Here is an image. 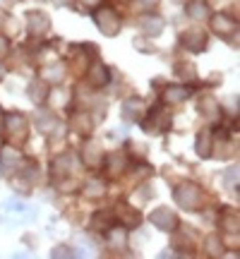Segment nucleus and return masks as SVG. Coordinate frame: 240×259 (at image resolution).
Instances as JSON below:
<instances>
[{"instance_id": "obj_1", "label": "nucleus", "mask_w": 240, "mask_h": 259, "mask_svg": "<svg viewBox=\"0 0 240 259\" xmlns=\"http://www.w3.org/2000/svg\"><path fill=\"white\" fill-rule=\"evenodd\" d=\"M173 199H176L178 206H183L187 211H197V209H202V204H204V192H202V187L194 185V183H183V185L176 187Z\"/></svg>"}, {"instance_id": "obj_2", "label": "nucleus", "mask_w": 240, "mask_h": 259, "mask_svg": "<svg viewBox=\"0 0 240 259\" xmlns=\"http://www.w3.org/2000/svg\"><path fill=\"white\" fill-rule=\"evenodd\" d=\"M3 120H5V132L10 135V139L12 142H24L27 139V135H29V122H27V118L22 115V113H17V111H12V113H8V115H3Z\"/></svg>"}, {"instance_id": "obj_3", "label": "nucleus", "mask_w": 240, "mask_h": 259, "mask_svg": "<svg viewBox=\"0 0 240 259\" xmlns=\"http://www.w3.org/2000/svg\"><path fill=\"white\" fill-rule=\"evenodd\" d=\"M94 22H96V27L101 29V34H106V36H115L120 31V15L115 12V10L111 8H99L96 12H94Z\"/></svg>"}, {"instance_id": "obj_4", "label": "nucleus", "mask_w": 240, "mask_h": 259, "mask_svg": "<svg viewBox=\"0 0 240 259\" xmlns=\"http://www.w3.org/2000/svg\"><path fill=\"white\" fill-rule=\"evenodd\" d=\"M149 221H151V226H156L158 231H166V233L178 231V226H180L176 211H171L168 206H158V209H154V211L149 213Z\"/></svg>"}, {"instance_id": "obj_5", "label": "nucleus", "mask_w": 240, "mask_h": 259, "mask_svg": "<svg viewBox=\"0 0 240 259\" xmlns=\"http://www.w3.org/2000/svg\"><path fill=\"white\" fill-rule=\"evenodd\" d=\"M212 31L214 34H219L221 38H235V34H238V22H235V17H231V15H226V12H219V15H214L212 17Z\"/></svg>"}, {"instance_id": "obj_6", "label": "nucleus", "mask_w": 240, "mask_h": 259, "mask_svg": "<svg viewBox=\"0 0 240 259\" xmlns=\"http://www.w3.org/2000/svg\"><path fill=\"white\" fill-rule=\"evenodd\" d=\"M168 127H171V111H168V108H161V106L151 108V111H149V118L144 120V130H147V132H166Z\"/></svg>"}, {"instance_id": "obj_7", "label": "nucleus", "mask_w": 240, "mask_h": 259, "mask_svg": "<svg viewBox=\"0 0 240 259\" xmlns=\"http://www.w3.org/2000/svg\"><path fill=\"white\" fill-rule=\"evenodd\" d=\"M180 44L190 53H202L207 48V44H209V38H207V31H202V29H190V31H185L180 36Z\"/></svg>"}, {"instance_id": "obj_8", "label": "nucleus", "mask_w": 240, "mask_h": 259, "mask_svg": "<svg viewBox=\"0 0 240 259\" xmlns=\"http://www.w3.org/2000/svg\"><path fill=\"white\" fill-rule=\"evenodd\" d=\"M147 115V103H144V99H139V96H130L128 101L123 103V118L130 122L135 120H142Z\"/></svg>"}, {"instance_id": "obj_9", "label": "nucleus", "mask_w": 240, "mask_h": 259, "mask_svg": "<svg viewBox=\"0 0 240 259\" xmlns=\"http://www.w3.org/2000/svg\"><path fill=\"white\" fill-rule=\"evenodd\" d=\"M27 27H29V31H31L34 36H44L48 29H51V19H48L46 12L34 10V12H29L27 15Z\"/></svg>"}, {"instance_id": "obj_10", "label": "nucleus", "mask_w": 240, "mask_h": 259, "mask_svg": "<svg viewBox=\"0 0 240 259\" xmlns=\"http://www.w3.org/2000/svg\"><path fill=\"white\" fill-rule=\"evenodd\" d=\"M190 89L187 87H183V84H173V87H166L164 89V101L168 103V106H178V103H183L190 99Z\"/></svg>"}, {"instance_id": "obj_11", "label": "nucleus", "mask_w": 240, "mask_h": 259, "mask_svg": "<svg viewBox=\"0 0 240 259\" xmlns=\"http://www.w3.org/2000/svg\"><path fill=\"white\" fill-rule=\"evenodd\" d=\"M118 219L123 221V228H137L142 223V213L137 209H130L128 204H118Z\"/></svg>"}, {"instance_id": "obj_12", "label": "nucleus", "mask_w": 240, "mask_h": 259, "mask_svg": "<svg viewBox=\"0 0 240 259\" xmlns=\"http://www.w3.org/2000/svg\"><path fill=\"white\" fill-rule=\"evenodd\" d=\"M139 27H142V31H144L147 36H158V34L164 31V19L158 17V15H154V12H151V15L147 12L144 17L139 19Z\"/></svg>"}, {"instance_id": "obj_13", "label": "nucleus", "mask_w": 240, "mask_h": 259, "mask_svg": "<svg viewBox=\"0 0 240 259\" xmlns=\"http://www.w3.org/2000/svg\"><path fill=\"white\" fill-rule=\"evenodd\" d=\"M212 147H214V137L212 130H199L197 132V139H194V149H197V156H212Z\"/></svg>"}, {"instance_id": "obj_14", "label": "nucleus", "mask_w": 240, "mask_h": 259, "mask_svg": "<svg viewBox=\"0 0 240 259\" xmlns=\"http://www.w3.org/2000/svg\"><path fill=\"white\" fill-rule=\"evenodd\" d=\"M108 79H111V70L103 63H94L92 67H89V84H92V87H106Z\"/></svg>"}, {"instance_id": "obj_15", "label": "nucleus", "mask_w": 240, "mask_h": 259, "mask_svg": "<svg viewBox=\"0 0 240 259\" xmlns=\"http://www.w3.org/2000/svg\"><path fill=\"white\" fill-rule=\"evenodd\" d=\"M125 168H128V158H125V154H120V151L111 154V158H108V176L111 178L123 176Z\"/></svg>"}, {"instance_id": "obj_16", "label": "nucleus", "mask_w": 240, "mask_h": 259, "mask_svg": "<svg viewBox=\"0 0 240 259\" xmlns=\"http://www.w3.org/2000/svg\"><path fill=\"white\" fill-rule=\"evenodd\" d=\"M92 113H84V111H79V113H74L72 115V130H77L79 135H87V132H92Z\"/></svg>"}, {"instance_id": "obj_17", "label": "nucleus", "mask_w": 240, "mask_h": 259, "mask_svg": "<svg viewBox=\"0 0 240 259\" xmlns=\"http://www.w3.org/2000/svg\"><path fill=\"white\" fill-rule=\"evenodd\" d=\"M84 163L87 166H92V168H99L101 166V161H103V154L99 151V147L96 144H89V147H84Z\"/></svg>"}, {"instance_id": "obj_18", "label": "nucleus", "mask_w": 240, "mask_h": 259, "mask_svg": "<svg viewBox=\"0 0 240 259\" xmlns=\"http://www.w3.org/2000/svg\"><path fill=\"white\" fill-rule=\"evenodd\" d=\"M176 74L180 77V79H187V82H194L197 79V72H194V65L185 63V60H180V63H176Z\"/></svg>"}, {"instance_id": "obj_19", "label": "nucleus", "mask_w": 240, "mask_h": 259, "mask_svg": "<svg viewBox=\"0 0 240 259\" xmlns=\"http://www.w3.org/2000/svg\"><path fill=\"white\" fill-rule=\"evenodd\" d=\"M187 15L192 19H204L209 15V8H207V3L204 0H192L190 5H187Z\"/></svg>"}, {"instance_id": "obj_20", "label": "nucleus", "mask_w": 240, "mask_h": 259, "mask_svg": "<svg viewBox=\"0 0 240 259\" xmlns=\"http://www.w3.org/2000/svg\"><path fill=\"white\" fill-rule=\"evenodd\" d=\"M46 89H48V87H46V82H44V79H41V82L29 84V99H31L34 103H41L48 96Z\"/></svg>"}, {"instance_id": "obj_21", "label": "nucleus", "mask_w": 240, "mask_h": 259, "mask_svg": "<svg viewBox=\"0 0 240 259\" xmlns=\"http://www.w3.org/2000/svg\"><path fill=\"white\" fill-rule=\"evenodd\" d=\"M223 231L226 233H238L240 231V216L238 211H226L223 213Z\"/></svg>"}, {"instance_id": "obj_22", "label": "nucleus", "mask_w": 240, "mask_h": 259, "mask_svg": "<svg viewBox=\"0 0 240 259\" xmlns=\"http://www.w3.org/2000/svg\"><path fill=\"white\" fill-rule=\"evenodd\" d=\"M48 99H51L53 111H56V108H65V106L70 103V94L65 92V89H53V92L48 94Z\"/></svg>"}, {"instance_id": "obj_23", "label": "nucleus", "mask_w": 240, "mask_h": 259, "mask_svg": "<svg viewBox=\"0 0 240 259\" xmlns=\"http://www.w3.org/2000/svg\"><path fill=\"white\" fill-rule=\"evenodd\" d=\"M108 226H111V213L96 211L92 216V228H96V231H103V228H108Z\"/></svg>"}, {"instance_id": "obj_24", "label": "nucleus", "mask_w": 240, "mask_h": 259, "mask_svg": "<svg viewBox=\"0 0 240 259\" xmlns=\"http://www.w3.org/2000/svg\"><path fill=\"white\" fill-rule=\"evenodd\" d=\"M46 72H48V74H44L46 79H53V82H63V77H65V67H63L60 63L48 65V67H46Z\"/></svg>"}, {"instance_id": "obj_25", "label": "nucleus", "mask_w": 240, "mask_h": 259, "mask_svg": "<svg viewBox=\"0 0 240 259\" xmlns=\"http://www.w3.org/2000/svg\"><path fill=\"white\" fill-rule=\"evenodd\" d=\"M15 161H19V154L12 147H5L0 151V163L3 166H15Z\"/></svg>"}, {"instance_id": "obj_26", "label": "nucleus", "mask_w": 240, "mask_h": 259, "mask_svg": "<svg viewBox=\"0 0 240 259\" xmlns=\"http://www.w3.org/2000/svg\"><path fill=\"white\" fill-rule=\"evenodd\" d=\"M53 125H56L53 113H38V130H41V132H51Z\"/></svg>"}, {"instance_id": "obj_27", "label": "nucleus", "mask_w": 240, "mask_h": 259, "mask_svg": "<svg viewBox=\"0 0 240 259\" xmlns=\"http://www.w3.org/2000/svg\"><path fill=\"white\" fill-rule=\"evenodd\" d=\"M216 108H219V106H216V101H214L212 96H207V99H202V101H199V111H202L204 115H209V118H214V115H216Z\"/></svg>"}, {"instance_id": "obj_28", "label": "nucleus", "mask_w": 240, "mask_h": 259, "mask_svg": "<svg viewBox=\"0 0 240 259\" xmlns=\"http://www.w3.org/2000/svg\"><path fill=\"white\" fill-rule=\"evenodd\" d=\"M84 192H87V197L96 199V197H101L106 190H103V185L99 183V180H92V183H87V190H84Z\"/></svg>"}, {"instance_id": "obj_29", "label": "nucleus", "mask_w": 240, "mask_h": 259, "mask_svg": "<svg viewBox=\"0 0 240 259\" xmlns=\"http://www.w3.org/2000/svg\"><path fill=\"white\" fill-rule=\"evenodd\" d=\"M219 238H207V245H209V254H212V257H221L223 252H226V247H223V245H219Z\"/></svg>"}, {"instance_id": "obj_30", "label": "nucleus", "mask_w": 240, "mask_h": 259, "mask_svg": "<svg viewBox=\"0 0 240 259\" xmlns=\"http://www.w3.org/2000/svg\"><path fill=\"white\" fill-rule=\"evenodd\" d=\"M5 211H10V213H27V206H24L22 202L8 199V202H5Z\"/></svg>"}, {"instance_id": "obj_31", "label": "nucleus", "mask_w": 240, "mask_h": 259, "mask_svg": "<svg viewBox=\"0 0 240 259\" xmlns=\"http://www.w3.org/2000/svg\"><path fill=\"white\" fill-rule=\"evenodd\" d=\"M108 240L111 242H118V247H123V245H125V228H115V231H111L108 233Z\"/></svg>"}, {"instance_id": "obj_32", "label": "nucleus", "mask_w": 240, "mask_h": 259, "mask_svg": "<svg viewBox=\"0 0 240 259\" xmlns=\"http://www.w3.org/2000/svg\"><path fill=\"white\" fill-rule=\"evenodd\" d=\"M74 252L70 250V247H65V245H60V247H56V250L51 252V257H72Z\"/></svg>"}, {"instance_id": "obj_33", "label": "nucleus", "mask_w": 240, "mask_h": 259, "mask_svg": "<svg viewBox=\"0 0 240 259\" xmlns=\"http://www.w3.org/2000/svg\"><path fill=\"white\" fill-rule=\"evenodd\" d=\"M10 53V41L5 36H0V58H5Z\"/></svg>"}, {"instance_id": "obj_34", "label": "nucleus", "mask_w": 240, "mask_h": 259, "mask_svg": "<svg viewBox=\"0 0 240 259\" xmlns=\"http://www.w3.org/2000/svg\"><path fill=\"white\" fill-rule=\"evenodd\" d=\"M99 3H101V0H79V5H82V8H87V10L99 8Z\"/></svg>"}, {"instance_id": "obj_35", "label": "nucleus", "mask_w": 240, "mask_h": 259, "mask_svg": "<svg viewBox=\"0 0 240 259\" xmlns=\"http://www.w3.org/2000/svg\"><path fill=\"white\" fill-rule=\"evenodd\" d=\"M3 22H5V12L0 10V24H3Z\"/></svg>"}, {"instance_id": "obj_36", "label": "nucleus", "mask_w": 240, "mask_h": 259, "mask_svg": "<svg viewBox=\"0 0 240 259\" xmlns=\"http://www.w3.org/2000/svg\"><path fill=\"white\" fill-rule=\"evenodd\" d=\"M144 3H151V5H154V3H156V0H144Z\"/></svg>"}, {"instance_id": "obj_37", "label": "nucleus", "mask_w": 240, "mask_h": 259, "mask_svg": "<svg viewBox=\"0 0 240 259\" xmlns=\"http://www.w3.org/2000/svg\"><path fill=\"white\" fill-rule=\"evenodd\" d=\"M123 3H128V0H123Z\"/></svg>"}]
</instances>
